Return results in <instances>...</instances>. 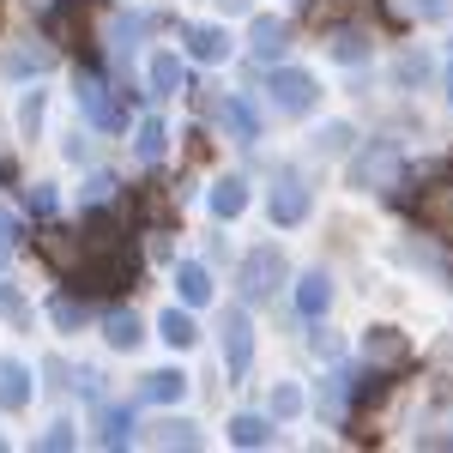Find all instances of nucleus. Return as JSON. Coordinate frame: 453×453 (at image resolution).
Returning a JSON list of instances; mask_svg holds the SVG:
<instances>
[{"label": "nucleus", "mask_w": 453, "mask_h": 453, "mask_svg": "<svg viewBox=\"0 0 453 453\" xmlns=\"http://www.w3.org/2000/svg\"><path fill=\"white\" fill-rule=\"evenodd\" d=\"M418 218L435 230V236H453V181H441V188H429V194H423Z\"/></svg>", "instance_id": "1"}, {"label": "nucleus", "mask_w": 453, "mask_h": 453, "mask_svg": "<svg viewBox=\"0 0 453 453\" xmlns=\"http://www.w3.org/2000/svg\"><path fill=\"white\" fill-rule=\"evenodd\" d=\"M357 6H363V0H326V6H320V25H333V19H350Z\"/></svg>", "instance_id": "3"}, {"label": "nucleus", "mask_w": 453, "mask_h": 453, "mask_svg": "<svg viewBox=\"0 0 453 453\" xmlns=\"http://www.w3.org/2000/svg\"><path fill=\"white\" fill-rule=\"evenodd\" d=\"M369 357H375V363H405V339H399V333H375V339H369Z\"/></svg>", "instance_id": "2"}]
</instances>
